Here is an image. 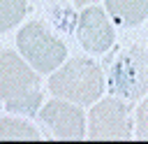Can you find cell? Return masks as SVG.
Masks as SVG:
<instances>
[{
  "label": "cell",
  "instance_id": "1",
  "mask_svg": "<svg viewBox=\"0 0 148 144\" xmlns=\"http://www.w3.org/2000/svg\"><path fill=\"white\" fill-rule=\"evenodd\" d=\"M42 98L44 93L37 70H32L23 56L0 51V102L5 109L23 116H37Z\"/></svg>",
  "mask_w": 148,
  "mask_h": 144
},
{
  "label": "cell",
  "instance_id": "2",
  "mask_svg": "<svg viewBox=\"0 0 148 144\" xmlns=\"http://www.w3.org/2000/svg\"><path fill=\"white\" fill-rule=\"evenodd\" d=\"M49 91L56 98L74 105H92L104 93V72L92 58L76 56L53 70L49 77Z\"/></svg>",
  "mask_w": 148,
  "mask_h": 144
},
{
  "label": "cell",
  "instance_id": "3",
  "mask_svg": "<svg viewBox=\"0 0 148 144\" xmlns=\"http://www.w3.org/2000/svg\"><path fill=\"white\" fill-rule=\"evenodd\" d=\"M104 84L111 95L134 102L148 93V51L139 44H127L111 53L104 65Z\"/></svg>",
  "mask_w": 148,
  "mask_h": 144
},
{
  "label": "cell",
  "instance_id": "4",
  "mask_svg": "<svg viewBox=\"0 0 148 144\" xmlns=\"http://www.w3.org/2000/svg\"><path fill=\"white\" fill-rule=\"evenodd\" d=\"M16 46L21 51V56L25 58V63L32 70H37L39 74L42 72H53L67 58L65 42H60L49 30V26L42 23V21L25 23L16 33Z\"/></svg>",
  "mask_w": 148,
  "mask_h": 144
},
{
  "label": "cell",
  "instance_id": "5",
  "mask_svg": "<svg viewBox=\"0 0 148 144\" xmlns=\"http://www.w3.org/2000/svg\"><path fill=\"white\" fill-rule=\"evenodd\" d=\"M88 116L90 139H130L132 137V109L123 98H102L92 102Z\"/></svg>",
  "mask_w": 148,
  "mask_h": 144
},
{
  "label": "cell",
  "instance_id": "6",
  "mask_svg": "<svg viewBox=\"0 0 148 144\" xmlns=\"http://www.w3.org/2000/svg\"><path fill=\"white\" fill-rule=\"evenodd\" d=\"M42 125L53 139H83L86 137V116L81 105H74L62 98L49 100L37 111Z\"/></svg>",
  "mask_w": 148,
  "mask_h": 144
},
{
  "label": "cell",
  "instance_id": "7",
  "mask_svg": "<svg viewBox=\"0 0 148 144\" xmlns=\"http://www.w3.org/2000/svg\"><path fill=\"white\" fill-rule=\"evenodd\" d=\"M76 37H79V42H81V46L86 51L104 53V51H109L113 46L116 30H113V23H111L109 14L102 7L90 5L76 19Z\"/></svg>",
  "mask_w": 148,
  "mask_h": 144
},
{
  "label": "cell",
  "instance_id": "8",
  "mask_svg": "<svg viewBox=\"0 0 148 144\" xmlns=\"http://www.w3.org/2000/svg\"><path fill=\"white\" fill-rule=\"evenodd\" d=\"M104 2L113 21L125 28L139 26L148 16V0H104Z\"/></svg>",
  "mask_w": 148,
  "mask_h": 144
},
{
  "label": "cell",
  "instance_id": "9",
  "mask_svg": "<svg viewBox=\"0 0 148 144\" xmlns=\"http://www.w3.org/2000/svg\"><path fill=\"white\" fill-rule=\"evenodd\" d=\"M0 139H42V132L28 121L2 116L0 118Z\"/></svg>",
  "mask_w": 148,
  "mask_h": 144
},
{
  "label": "cell",
  "instance_id": "10",
  "mask_svg": "<svg viewBox=\"0 0 148 144\" xmlns=\"http://www.w3.org/2000/svg\"><path fill=\"white\" fill-rule=\"evenodd\" d=\"M28 12V0H0V33L21 23Z\"/></svg>",
  "mask_w": 148,
  "mask_h": 144
},
{
  "label": "cell",
  "instance_id": "11",
  "mask_svg": "<svg viewBox=\"0 0 148 144\" xmlns=\"http://www.w3.org/2000/svg\"><path fill=\"white\" fill-rule=\"evenodd\" d=\"M136 137L148 139V98L136 107Z\"/></svg>",
  "mask_w": 148,
  "mask_h": 144
},
{
  "label": "cell",
  "instance_id": "12",
  "mask_svg": "<svg viewBox=\"0 0 148 144\" xmlns=\"http://www.w3.org/2000/svg\"><path fill=\"white\" fill-rule=\"evenodd\" d=\"M76 7H83V5H90V2H97V0H72Z\"/></svg>",
  "mask_w": 148,
  "mask_h": 144
}]
</instances>
